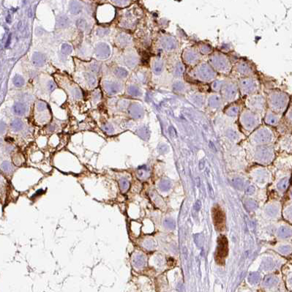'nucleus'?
Masks as SVG:
<instances>
[{"label": "nucleus", "instance_id": "f257e3e1", "mask_svg": "<svg viewBox=\"0 0 292 292\" xmlns=\"http://www.w3.org/2000/svg\"><path fill=\"white\" fill-rule=\"evenodd\" d=\"M290 97L289 95L281 91H275L268 97L269 108L275 113L281 114L286 111L289 104Z\"/></svg>", "mask_w": 292, "mask_h": 292}, {"label": "nucleus", "instance_id": "f03ea898", "mask_svg": "<svg viewBox=\"0 0 292 292\" xmlns=\"http://www.w3.org/2000/svg\"><path fill=\"white\" fill-rule=\"evenodd\" d=\"M229 252L228 240L224 236H220L218 239V247L216 250V261L219 264L224 263V259L227 256Z\"/></svg>", "mask_w": 292, "mask_h": 292}, {"label": "nucleus", "instance_id": "7ed1b4c3", "mask_svg": "<svg viewBox=\"0 0 292 292\" xmlns=\"http://www.w3.org/2000/svg\"><path fill=\"white\" fill-rule=\"evenodd\" d=\"M213 220H214V225L218 230H223L224 229V224H225V217L224 213L219 207H214L212 209Z\"/></svg>", "mask_w": 292, "mask_h": 292}, {"label": "nucleus", "instance_id": "20e7f679", "mask_svg": "<svg viewBox=\"0 0 292 292\" xmlns=\"http://www.w3.org/2000/svg\"><path fill=\"white\" fill-rule=\"evenodd\" d=\"M95 52L97 56L101 58H107L111 54V50L107 44L100 43L97 45Z\"/></svg>", "mask_w": 292, "mask_h": 292}, {"label": "nucleus", "instance_id": "39448f33", "mask_svg": "<svg viewBox=\"0 0 292 292\" xmlns=\"http://www.w3.org/2000/svg\"><path fill=\"white\" fill-rule=\"evenodd\" d=\"M272 139V135L270 132L267 130H259L255 135V140L258 142H267Z\"/></svg>", "mask_w": 292, "mask_h": 292}, {"label": "nucleus", "instance_id": "423d86ee", "mask_svg": "<svg viewBox=\"0 0 292 292\" xmlns=\"http://www.w3.org/2000/svg\"><path fill=\"white\" fill-rule=\"evenodd\" d=\"M243 117V122L244 124H245V128H247V129H251L253 128V127L255 126L256 124V119H255V114H251V116H249L250 114L249 113H246L244 114Z\"/></svg>", "mask_w": 292, "mask_h": 292}, {"label": "nucleus", "instance_id": "0eeeda50", "mask_svg": "<svg viewBox=\"0 0 292 292\" xmlns=\"http://www.w3.org/2000/svg\"><path fill=\"white\" fill-rule=\"evenodd\" d=\"M257 157L260 160L266 161L270 159L271 157V152L270 150L268 148H260L257 152Z\"/></svg>", "mask_w": 292, "mask_h": 292}, {"label": "nucleus", "instance_id": "6e6552de", "mask_svg": "<svg viewBox=\"0 0 292 292\" xmlns=\"http://www.w3.org/2000/svg\"><path fill=\"white\" fill-rule=\"evenodd\" d=\"M128 112L130 114L131 117H133V118H140V117L142 116V109L139 106H138L137 104H133L129 107V109H128Z\"/></svg>", "mask_w": 292, "mask_h": 292}, {"label": "nucleus", "instance_id": "1a4fd4ad", "mask_svg": "<svg viewBox=\"0 0 292 292\" xmlns=\"http://www.w3.org/2000/svg\"><path fill=\"white\" fill-rule=\"evenodd\" d=\"M104 88L109 95H114L118 92L119 90V86L118 84L113 82L106 81L104 83Z\"/></svg>", "mask_w": 292, "mask_h": 292}, {"label": "nucleus", "instance_id": "9d476101", "mask_svg": "<svg viewBox=\"0 0 292 292\" xmlns=\"http://www.w3.org/2000/svg\"><path fill=\"white\" fill-rule=\"evenodd\" d=\"M32 62L36 66H43L45 62V58L44 55L39 52H35L33 54Z\"/></svg>", "mask_w": 292, "mask_h": 292}, {"label": "nucleus", "instance_id": "9b49d317", "mask_svg": "<svg viewBox=\"0 0 292 292\" xmlns=\"http://www.w3.org/2000/svg\"><path fill=\"white\" fill-rule=\"evenodd\" d=\"M278 283V280L276 277L273 276V275H267L264 279V286L266 287H272L276 285Z\"/></svg>", "mask_w": 292, "mask_h": 292}, {"label": "nucleus", "instance_id": "f8f14e48", "mask_svg": "<svg viewBox=\"0 0 292 292\" xmlns=\"http://www.w3.org/2000/svg\"><path fill=\"white\" fill-rule=\"evenodd\" d=\"M13 111L16 114L21 116V115H23L26 113V111H27V107H26V106L23 103H17L14 105Z\"/></svg>", "mask_w": 292, "mask_h": 292}, {"label": "nucleus", "instance_id": "ddd939ff", "mask_svg": "<svg viewBox=\"0 0 292 292\" xmlns=\"http://www.w3.org/2000/svg\"><path fill=\"white\" fill-rule=\"evenodd\" d=\"M292 234V231L290 230L289 228L283 226L280 228L278 231V235L282 238H288L291 236Z\"/></svg>", "mask_w": 292, "mask_h": 292}, {"label": "nucleus", "instance_id": "4468645a", "mask_svg": "<svg viewBox=\"0 0 292 292\" xmlns=\"http://www.w3.org/2000/svg\"><path fill=\"white\" fill-rule=\"evenodd\" d=\"M145 261H146L145 257L142 256V255H137L133 259L134 265L136 267H143V266H144Z\"/></svg>", "mask_w": 292, "mask_h": 292}, {"label": "nucleus", "instance_id": "2eb2a0df", "mask_svg": "<svg viewBox=\"0 0 292 292\" xmlns=\"http://www.w3.org/2000/svg\"><path fill=\"white\" fill-rule=\"evenodd\" d=\"M267 122L270 124H275L279 122V114H278L271 113L267 114Z\"/></svg>", "mask_w": 292, "mask_h": 292}, {"label": "nucleus", "instance_id": "dca6fc26", "mask_svg": "<svg viewBox=\"0 0 292 292\" xmlns=\"http://www.w3.org/2000/svg\"><path fill=\"white\" fill-rule=\"evenodd\" d=\"M70 21L65 16H61L57 19V26L59 28H66L69 26Z\"/></svg>", "mask_w": 292, "mask_h": 292}, {"label": "nucleus", "instance_id": "f3484780", "mask_svg": "<svg viewBox=\"0 0 292 292\" xmlns=\"http://www.w3.org/2000/svg\"><path fill=\"white\" fill-rule=\"evenodd\" d=\"M130 40V37L127 35V34H121L117 37V41H118L119 45H127L128 43H129Z\"/></svg>", "mask_w": 292, "mask_h": 292}, {"label": "nucleus", "instance_id": "a211bd4d", "mask_svg": "<svg viewBox=\"0 0 292 292\" xmlns=\"http://www.w3.org/2000/svg\"><path fill=\"white\" fill-rule=\"evenodd\" d=\"M13 82L14 85L16 86V87H21L24 84V79H23V77L20 76V75H16V76H14V78H13Z\"/></svg>", "mask_w": 292, "mask_h": 292}, {"label": "nucleus", "instance_id": "6ab92c4d", "mask_svg": "<svg viewBox=\"0 0 292 292\" xmlns=\"http://www.w3.org/2000/svg\"><path fill=\"white\" fill-rule=\"evenodd\" d=\"M119 187H120L121 190L123 192H125L128 190L130 187V182L126 178H122L119 181Z\"/></svg>", "mask_w": 292, "mask_h": 292}, {"label": "nucleus", "instance_id": "aec40b11", "mask_svg": "<svg viewBox=\"0 0 292 292\" xmlns=\"http://www.w3.org/2000/svg\"><path fill=\"white\" fill-rule=\"evenodd\" d=\"M260 280V275L258 273L253 272L251 273L248 276V281L252 284L258 283Z\"/></svg>", "mask_w": 292, "mask_h": 292}, {"label": "nucleus", "instance_id": "412c9836", "mask_svg": "<svg viewBox=\"0 0 292 292\" xmlns=\"http://www.w3.org/2000/svg\"><path fill=\"white\" fill-rule=\"evenodd\" d=\"M246 208L248 209L249 211H253L258 208V203L256 201L253 199H250L248 201H246L245 204Z\"/></svg>", "mask_w": 292, "mask_h": 292}, {"label": "nucleus", "instance_id": "4be33fe9", "mask_svg": "<svg viewBox=\"0 0 292 292\" xmlns=\"http://www.w3.org/2000/svg\"><path fill=\"white\" fill-rule=\"evenodd\" d=\"M266 212L269 215L275 216L278 212V209L276 206L269 205L266 208Z\"/></svg>", "mask_w": 292, "mask_h": 292}, {"label": "nucleus", "instance_id": "5701e85b", "mask_svg": "<svg viewBox=\"0 0 292 292\" xmlns=\"http://www.w3.org/2000/svg\"><path fill=\"white\" fill-rule=\"evenodd\" d=\"M11 127L14 130L18 131V130H21V128H23V123L20 119H15L11 123Z\"/></svg>", "mask_w": 292, "mask_h": 292}, {"label": "nucleus", "instance_id": "b1692460", "mask_svg": "<svg viewBox=\"0 0 292 292\" xmlns=\"http://www.w3.org/2000/svg\"><path fill=\"white\" fill-rule=\"evenodd\" d=\"M114 73L116 76L119 77V78H125L128 75V71L125 69L122 68V67H118V68L116 69Z\"/></svg>", "mask_w": 292, "mask_h": 292}, {"label": "nucleus", "instance_id": "393cba45", "mask_svg": "<svg viewBox=\"0 0 292 292\" xmlns=\"http://www.w3.org/2000/svg\"><path fill=\"white\" fill-rule=\"evenodd\" d=\"M194 242L198 247H201L203 245L204 236L201 234H196L193 236Z\"/></svg>", "mask_w": 292, "mask_h": 292}, {"label": "nucleus", "instance_id": "a878e982", "mask_svg": "<svg viewBox=\"0 0 292 292\" xmlns=\"http://www.w3.org/2000/svg\"><path fill=\"white\" fill-rule=\"evenodd\" d=\"M81 5L78 2H73L70 4V10L73 13H78L81 11Z\"/></svg>", "mask_w": 292, "mask_h": 292}, {"label": "nucleus", "instance_id": "bb28decb", "mask_svg": "<svg viewBox=\"0 0 292 292\" xmlns=\"http://www.w3.org/2000/svg\"><path fill=\"white\" fill-rule=\"evenodd\" d=\"M289 185V179L287 178L283 179L278 184V188L280 190H285Z\"/></svg>", "mask_w": 292, "mask_h": 292}, {"label": "nucleus", "instance_id": "cd10ccee", "mask_svg": "<svg viewBox=\"0 0 292 292\" xmlns=\"http://www.w3.org/2000/svg\"><path fill=\"white\" fill-rule=\"evenodd\" d=\"M128 93L132 96H139L140 95V91L135 86H130V87L128 89Z\"/></svg>", "mask_w": 292, "mask_h": 292}, {"label": "nucleus", "instance_id": "c85d7f7f", "mask_svg": "<svg viewBox=\"0 0 292 292\" xmlns=\"http://www.w3.org/2000/svg\"><path fill=\"white\" fill-rule=\"evenodd\" d=\"M171 188V183L167 180H163L160 183V188L163 190V191H167Z\"/></svg>", "mask_w": 292, "mask_h": 292}, {"label": "nucleus", "instance_id": "c756f323", "mask_svg": "<svg viewBox=\"0 0 292 292\" xmlns=\"http://www.w3.org/2000/svg\"><path fill=\"white\" fill-rule=\"evenodd\" d=\"M86 78H87V81L88 82V84L91 86H94L96 84V78L95 77L93 76L92 74H90V73H87L86 74Z\"/></svg>", "mask_w": 292, "mask_h": 292}, {"label": "nucleus", "instance_id": "7c9ffc66", "mask_svg": "<svg viewBox=\"0 0 292 292\" xmlns=\"http://www.w3.org/2000/svg\"><path fill=\"white\" fill-rule=\"evenodd\" d=\"M233 183H234L235 188H236V189H239V190H241L244 186L243 181H242L241 179H240V178H236V179H234V181H233Z\"/></svg>", "mask_w": 292, "mask_h": 292}, {"label": "nucleus", "instance_id": "2f4dec72", "mask_svg": "<svg viewBox=\"0 0 292 292\" xmlns=\"http://www.w3.org/2000/svg\"><path fill=\"white\" fill-rule=\"evenodd\" d=\"M72 47H71V45H68V44L65 43L62 45V52L64 54H70L72 52Z\"/></svg>", "mask_w": 292, "mask_h": 292}, {"label": "nucleus", "instance_id": "473e14b6", "mask_svg": "<svg viewBox=\"0 0 292 292\" xmlns=\"http://www.w3.org/2000/svg\"><path fill=\"white\" fill-rule=\"evenodd\" d=\"M165 226L169 229H175V223L173 220L171 219H166L164 221Z\"/></svg>", "mask_w": 292, "mask_h": 292}, {"label": "nucleus", "instance_id": "72a5a7b5", "mask_svg": "<svg viewBox=\"0 0 292 292\" xmlns=\"http://www.w3.org/2000/svg\"><path fill=\"white\" fill-rule=\"evenodd\" d=\"M273 265H274V264H273L272 261L269 260V259L266 260L265 261H264L263 263V267H264V269H266V270H269V269H272V267H273Z\"/></svg>", "mask_w": 292, "mask_h": 292}, {"label": "nucleus", "instance_id": "f704fd0d", "mask_svg": "<svg viewBox=\"0 0 292 292\" xmlns=\"http://www.w3.org/2000/svg\"><path fill=\"white\" fill-rule=\"evenodd\" d=\"M163 68V63L160 61H157L155 64V72L156 73H159L162 71Z\"/></svg>", "mask_w": 292, "mask_h": 292}, {"label": "nucleus", "instance_id": "c9c22d12", "mask_svg": "<svg viewBox=\"0 0 292 292\" xmlns=\"http://www.w3.org/2000/svg\"><path fill=\"white\" fill-rule=\"evenodd\" d=\"M103 129L105 132H106L107 133H114V128L112 127L111 124H105V125L103 126Z\"/></svg>", "mask_w": 292, "mask_h": 292}, {"label": "nucleus", "instance_id": "e433bc0d", "mask_svg": "<svg viewBox=\"0 0 292 292\" xmlns=\"http://www.w3.org/2000/svg\"><path fill=\"white\" fill-rule=\"evenodd\" d=\"M291 247L288 245H285V246H282V247H279V251L280 253H283V254H286V253H289L291 251Z\"/></svg>", "mask_w": 292, "mask_h": 292}, {"label": "nucleus", "instance_id": "4c0bfd02", "mask_svg": "<svg viewBox=\"0 0 292 292\" xmlns=\"http://www.w3.org/2000/svg\"><path fill=\"white\" fill-rule=\"evenodd\" d=\"M46 107H47L46 104H45L44 102H42V101H40V102H39L38 104H37V108H38V110L39 111H44V110L46 109Z\"/></svg>", "mask_w": 292, "mask_h": 292}, {"label": "nucleus", "instance_id": "58836bf2", "mask_svg": "<svg viewBox=\"0 0 292 292\" xmlns=\"http://www.w3.org/2000/svg\"><path fill=\"white\" fill-rule=\"evenodd\" d=\"M2 168L5 171H10L12 169V166H11L10 163L9 162H4L2 165Z\"/></svg>", "mask_w": 292, "mask_h": 292}, {"label": "nucleus", "instance_id": "ea45409f", "mask_svg": "<svg viewBox=\"0 0 292 292\" xmlns=\"http://www.w3.org/2000/svg\"><path fill=\"white\" fill-rule=\"evenodd\" d=\"M286 111H287V114H286V119H287V120L289 121L290 123L292 124V106L288 108V109L286 110Z\"/></svg>", "mask_w": 292, "mask_h": 292}, {"label": "nucleus", "instance_id": "a19ab883", "mask_svg": "<svg viewBox=\"0 0 292 292\" xmlns=\"http://www.w3.org/2000/svg\"><path fill=\"white\" fill-rule=\"evenodd\" d=\"M77 27H78V29H82V30L85 29V28H86V22H85V21H84V20H81V19L78 20V21H77Z\"/></svg>", "mask_w": 292, "mask_h": 292}, {"label": "nucleus", "instance_id": "79ce46f5", "mask_svg": "<svg viewBox=\"0 0 292 292\" xmlns=\"http://www.w3.org/2000/svg\"><path fill=\"white\" fill-rule=\"evenodd\" d=\"M285 213H286V218H289V220H292V206L286 209Z\"/></svg>", "mask_w": 292, "mask_h": 292}, {"label": "nucleus", "instance_id": "37998d69", "mask_svg": "<svg viewBox=\"0 0 292 292\" xmlns=\"http://www.w3.org/2000/svg\"><path fill=\"white\" fill-rule=\"evenodd\" d=\"M144 245H145V247H146V248L151 249V248H152V247H153L154 244H153V242H152V240H149V241H146V242H145Z\"/></svg>", "mask_w": 292, "mask_h": 292}, {"label": "nucleus", "instance_id": "c03bdc74", "mask_svg": "<svg viewBox=\"0 0 292 292\" xmlns=\"http://www.w3.org/2000/svg\"><path fill=\"white\" fill-rule=\"evenodd\" d=\"M48 88L50 91H54V89L56 88V84H55L52 81L49 82V84H48Z\"/></svg>", "mask_w": 292, "mask_h": 292}, {"label": "nucleus", "instance_id": "a18cd8bd", "mask_svg": "<svg viewBox=\"0 0 292 292\" xmlns=\"http://www.w3.org/2000/svg\"><path fill=\"white\" fill-rule=\"evenodd\" d=\"M201 202L199 200H198L194 205V209L196 211V212H198V211H199L200 209H201Z\"/></svg>", "mask_w": 292, "mask_h": 292}, {"label": "nucleus", "instance_id": "49530a36", "mask_svg": "<svg viewBox=\"0 0 292 292\" xmlns=\"http://www.w3.org/2000/svg\"><path fill=\"white\" fill-rule=\"evenodd\" d=\"M255 192V188L253 186H249L246 190V193L247 194H253Z\"/></svg>", "mask_w": 292, "mask_h": 292}, {"label": "nucleus", "instance_id": "de8ad7c7", "mask_svg": "<svg viewBox=\"0 0 292 292\" xmlns=\"http://www.w3.org/2000/svg\"><path fill=\"white\" fill-rule=\"evenodd\" d=\"M73 95H74V97H76V98H79V97L81 96V91L79 89H74V92H73Z\"/></svg>", "mask_w": 292, "mask_h": 292}, {"label": "nucleus", "instance_id": "09e8293b", "mask_svg": "<svg viewBox=\"0 0 292 292\" xmlns=\"http://www.w3.org/2000/svg\"><path fill=\"white\" fill-rule=\"evenodd\" d=\"M113 1L118 5H123V4L127 2V0H113Z\"/></svg>", "mask_w": 292, "mask_h": 292}, {"label": "nucleus", "instance_id": "8fccbe9b", "mask_svg": "<svg viewBox=\"0 0 292 292\" xmlns=\"http://www.w3.org/2000/svg\"><path fill=\"white\" fill-rule=\"evenodd\" d=\"M92 70L93 72H97V71L98 70V66H97V64L92 65Z\"/></svg>", "mask_w": 292, "mask_h": 292}, {"label": "nucleus", "instance_id": "3c124183", "mask_svg": "<svg viewBox=\"0 0 292 292\" xmlns=\"http://www.w3.org/2000/svg\"><path fill=\"white\" fill-rule=\"evenodd\" d=\"M204 160H202L200 161V163H199V168L201 170L203 169L204 168V166H205V165H204Z\"/></svg>", "mask_w": 292, "mask_h": 292}, {"label": "nucleus", "instance_id": "603ef678", "mask_svg": "<svg viewBox=\"0 0 292 292\" xmlns=\"http://www.w3.org/2000/svg\"><path fill=\"white\" fill-rule=\"evenodd\" d=\"M208 186H209V192H210V194H211V196H212V198H214V192H213V190H212V187H211V185H209V183H208Z\"/></svg>", "mask_w": 292, "mask_h": 292}, {"label": "nucleus", "instance_id": "864d4df0", "mask_svg": "<svg viewBox=\"0 0 292 292\" xmlns=\"http://www.w3.org/2000/svg\"><path fill=\"white\" fill-rule=\"evenodd\" d=\"M10 40H11V34H10V35L8 36V38H7V41L6 43V45H5V46H6V47L9 46V45H10Z\"/></svg>", "mask_w": 292, "mask_h": 292}, {"label": "nucleus", "instance_id": "5fc2aeb1", "mask_svg": "<svg viewBox=\"0 0 292 292\" xmlns=\"http://www.w3.org/2000/svg\"><path fill=\"white\" fill-rule=\"evenodd\" d=\"M94 97H95V98H97V99H99V98H100V93H99V92H97V93H95V94H94Z\"/></svg>", "mask_w": 292, "mask_h": 292}, {"label": "nucleus", "instance_id": "6e6d98bb", "mask_svg": "<svg viewBox=\"0 0 292 292\" xmlns=\"http://www.w3.org/2000/svg\"><path fill=\"white\" fill-rule=\"evenodd\" d=\"M289 283H290V284H291V285L292 286V278L289 280Z\"/></svg>", "mask_w": 292, "mask_h": 292}, {"label": "nucleus", "instance_id": "4d7b16f0", "mask_svg": "<svg viewBox=\"0 0 292 292\" xmlns=\"http://www.w3.org/2000/svg\"><path fill=\"white\" fill-rule=\"evenodd\" d=\"M291 196H292V193H291Z\"/></svg>", "mask_w": 292, "mask_h": 292}]
</instances>
